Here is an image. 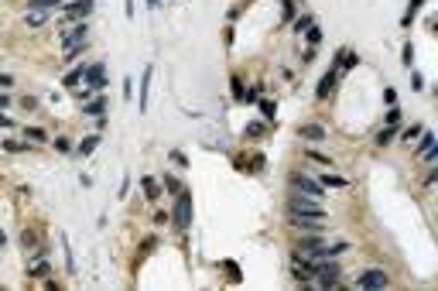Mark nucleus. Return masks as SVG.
Masks as SVG:
<instances>
[{
	"label": "nucleus",
	"instance_id": "nucleus-22",
	"mask_svg": "<svg viewBox=\"0 0 438 291\" xmlns=\"http://www.w3.org/2000/svg\"><path fill=\"white\" fill-rule=\"evenodd\" d=\"M421 7H424V0H411V4H407V11H404V18H400V24H404V28H411V21H414V14H418Z\"/></svg>",
	"mask_w": 438,
	"mask_h": 291
},
{
	"label": "nucleus",
	"instance_id": "nucleus-9",
	"mask_svg": "<svg viewBox=\"0 0 438 291\" xmlns=\"http://www.w3.org/2000/svg\"><path fill=\"white\" fill-rule=\"evenodd\" d=\"M96 7V0H72V4H65V18H89Z\"/></svg>",
	"mask_w": 438,
	"mask_h": 291
},
{
	"label": "nucleus",
	"instance_id": "nucleus-4",
	"mask_svg": "<svg viewBox=\"0 0 438 291\" xmlns=\"http://www.w3.org/2000/svg\"><path fill=\"white\" fill-rule=\"evenodd\" d=\"M287 182H291V189H295V192H302V195H312V199H322V185H319V182H315V178H308V175H302V172H295L291 175V178H287Z\"/></svg>",
	"mask_w": 438,
	"mask_h": 291
},
{
	"label": "nucleus",
	"instance_id": "nucleus-17",
	"mask_svg": "<svg viewBox=\"0 0 438 291\" xmlns=\"http://www.w3.org/2000/svg\"><path fill=\"white\" fill-rule=\"evenodd\" d=\"M48 274H52V267H48L41 257H38V260H28V277H38V281H41V277H48Z\"/></svg>",
	"mask_w": 438,
	"mask_h": 291
},
{
	"label": "nucleus",
	"instance_id": "nucleus-24",
	"mask_svg": "<svg viewBox=\"0 0 438 291\" xmlns=\"http://www.w3.org/2000/svg\"><path fill=\"white\" fill-rule=\"evenodd\" d=\"M257 106H260V113H264L267 123H270V120H277V106H274L270 99H257Z\"/></svg>",
	"mask_w": 438,
	"mask_h": 291
},
{
	"label": "nucleus",
	"instance_id": "nucleus-10",
	"mask_svg": "<svg viewBox=\"0 0 438 291\" xmlns=\"http://www.w3.org/2000/svg\"><path fill=\"white\" fill-rule=\"evenodd\" d=\"M151 79H154V65H144V76H140V99H137L140 113L148 110V96H151Z\"/></svg>",
	"mask_w": 438,
	"mask_h": 291
},
{
	"label": "nucleus",
	"instance_id": "nucleus-6",
	"mask_svg": "<svg viewBox=\"0 0 438 291\" xmlns=\"http://www.w3.org/2000/svg\"><path fill=\"white\" fill-rule=\"evenodd\" d=\"M387 284H390V277H387L380 267H373V271H366V274L356 277V288H363V291H377V288H387Z\"/></svg>",
	"mask_w": 438,
	"mask_h": 291
},
{
	"label": "nucleus",
	"instance_id": "nucleus-16",
	"mask_svg": "<svg viewBox=\"0 0 438 291\" xmlns=\"http://www.w3.org/2000/svg\"><path fill=\"white\" fill-rule=\"evenodd\" d=\"M140 185H144V195H148L151 202H158V199H161V182H158V178L144 175V178H140Z\"/></svg>",
	"mask_w": 438,
	"mask_h": 291
},
{
	"label": "nucleus",
	"instance_id": "nucleus-5",
	"mask_svg": "<svg viewBox=\"0 0 438 291\" xmlns=\"http://www.w3.org/2000/svg\"><path fill=\"white\" fill-rule=\"evenodd\" d=\"M82 82L93 89V93H103L110 82H106V65L103 62H93V65H86V76H82Z\"/></svg>",
	"mask_w": 438,
	"mask_h": 291
},
{
	"label": "nucleus",
	"instance_id": "nucleus-45",
	"mask_svg": "<svg viewBox=\"0 0 438 291\" xmlns=\"http://www.w3.org/2000/svg\"><path fill=\"white\" fill-rule=\"evenodd\" d=\"M308 158H312V161H319V165H332V161H329V158H322L319 151H308Z\"/></svg>",
	"mask_w": 438,
	"mask_h": 291
},
{
	"label": "nucleus",
	"instance_id": "nucleus-37",
	"mask_svg": "<svg viewBox=\"0 0 438 291\" xmlns=\"http://www.w3.org/2000/svg\"><path fill=\"white\" fill-rule=\"evenodd\" d=\"M281 7H284V21L295 18V0H281Z\"/></svg>",
	"mask_w": 438,
	"mask_h": 291
},
{
	"label": "nucleus",
	"instance_id": "nucleus-51",
	"mask_svg": "<svg viewBox=\"0 0 438 291\" xmlns=\"http://www.w3.org/2000/svg\"><path fill=\"white\" fill-rule=\"evenodd\" d=\"M0 247H7V233L0 230Z\"/></svg>",
	"mask_w": 438,
	"mask_h": 291
},
{
	"label": "nucleus",
	"instance_id": "nucleus-1",
	"mask_svg": "<svg viewBox=\"0 0 438 291\" xmlns=\"http://www.w3.org/2000/svg\"><path fill=\"white\" fill-rule=\"evenodd\" d=\"M349 250V243H315V240H302V257H312V260H325V257H339V253Z\"/></svg>",
	"mask_w": 438,
	"mask_h": 291
},
{
	"label": "nucleus",
	"instance_id": "nucleus-7",
	"mask_svg": "<svg viewBox=\"0 0 438 291\" xmlns=\"http://www.w3.org/2000/svg\"><path fill=\"white\" fill-rule=\"evenodd\" d=\"M315 274H319V281H315V284H319V288H336V284H339V264H322V260H319V267H315Z\"/></svg>",
	"mask_w": 438,
	"mask_h": 291
},
{
	"label": "nucleus",
	"instance_id": "nucleus-26",
	"mask_svg": "<svg viewBox=\"0 0 438 291\" xmlns=\"http://www.w3.org/2000/svg\"><path fill=\"white\" fill-rule=\"evenodd\" d=\"M431 148H435V134H431V130H421V144H418V151L424 155V151H431Z\"/></svg>",
	"mask_w": 438,
	"mask_h": 291
},
{
	"label": "nucleus",
	"instance_id": "nucleus-46",
	"mask_svg": "<svg viewBox=\"0 0 438 291\" xmlns=\"http://www.w3.org/2000/svg\"><path fill=\"white\" fill-rule=\"evenodd\" d=\"M0 127H4V130H11V127H14V120H11L7 113H0Z\"/></svg>",
	"mask_w": 438,
	"mask_h": 291
},
{
	"label": "nucleus",
	"instance_id": "nucleus-8",
	"mask_svg": "<svg viewBox=\"0 0 438 291\" xmlns=\"http://www.w3.org/2000/svg\"><path fill=\"white\" fill-rule=\"evenodd\" d=\"M356 65H360V55H353L349 48H339L336 58H332V69H336V72H349V69H356Z\"/></svg>",
	"mask_w": 438,
	"mask_h": 291
},
{
	"label": "nucleus",
	"instance_id": "nucleus-39",
	"mask_svg": "<svg viewBox=\"0 0 438 291\" xmlns=\"http://www.w3.org/2000/svg\"><path fill=\"white\" fill-rule=\"evenodd\" d=\"M243 134H250V137H260V134H264V123H250V127L243 130Z\"/></svg>",
	"mask_w": 438,
	"mask_h": 291
},
{
	"label": "nucleus",
	"instance_id": "nucleus-15",
	"mask_svg": "<svg viewBox=\"0 0 438 291\" xmlns=\"http://www.w3.org/2000/svg\"><path fill=\"white\" fill-rule=\"evenodd\" d=\"M99 140H103V134H99V130H96V134H86L82 140H79V148H76V151H79V158H89V155L96 151V148H99Z\"/></svg>",
	"mask_w": 438,
	"mask_h": 291
},
{
	"label": "nucleus",
	"instance_id": "nucleus-38",
	"mask_svg": "<svg viewBox=\"0 0 438 291\" xmlns=\"http://www.w3.org/2000/svg\"><path fill=\"white\" fill-rule=\"evenodd\" d=\"M127 192H130V175H123V182H120V199H127Z\"/></svg>",
	"mask_w": 438,
	"mask_h": 291
},
{
	"label": "nucleus",
	"instance_id": "nucleus-23",
	"mask_svg": "<svg viewBox=\"0 0 438 291\" xmlns=\"http://www.w3.org/2000/svg\"><path fill=\"white\" fill-rule=\"evenodd\" d=\"M82 76H86V62H82V65H76V69L65 76V86H69V89H76L79 82H82Z\"/></svg>",
	"mask_w": 438,
	"mask_h": 291
},
{
	"label": "nucleus",
	"instance_id": "nucleus-48",
	"mask_svg": "<svg viewBox=\"0 0 438 291\" xmlns=\"http://www.w3.org/2000/svg\"><path fill=\"white\" fill-rule=\"evenodd\" d=\"M123 14H127V18H133V0H123Z\"/></svg>",
	"mask_w": 438,
	"mask_h": 291
},
{
	"label": "nucleus",
	"instance_id": "nucleus-20",
	"mask_svg": "<svg viewBox=\"0 0 438 291\" xmlns=\"http://www.w3.org/2000/svg\"><path fill=\"white\" fill-rule=\"evenodd\" d=\"M58 240H62V250H65V267H69V274H76V257H72V247H69V236L58 233Z\"/></svg>",
	"mask_w": 438,
	"mask_h": 291
},
{
	"label": "nucleus",
	"instance_id": "nucleus-41",
	"mask_svg": "<svg viewBox=\"0 0 438 291\" xmlns=\"http://www.w3.org/2000/svg\"><path fill=\"white\" fill-rule=\"evenodd\" d=\"M226 271H229V277H233V281H240V267H236L233 260H226Z\"/></svg>",
	"mask_w": 438,
	"mask_h": 291
},
{
	"label": "nucleus",
	"instance_id": "nucleus-13",
	"mask_svg": "<svg viewBox=\"0 0 438 291\" xmlns=\"http://www.w3.org/2000/svg\"><path fill=\"white\" fill-rule=\"evenodd\" d=\"M86 38H89V24L82 21V24H76L69 35H62V45H65V48H69V45H82Z\"/></svg>",
	"mask_w": 438,
	"mask_h": 291
},
{
	"label": "nucleus",
	"instance_id": "nucleus-21",
	"mask_svg": "<svg viewBox=\"0 0 438 291\" xmlns=\"http://www.w3.org/2000/svg\"><path fill=\"white\" fill-rule=\"evenodd\" d=\"M319 185H329V189H346V185H349V182H346L343 175H322V178H319Z\"/></svg>",
	"mask_w": 438,
	"mask_h": 291
},
{
	"label": "nucleus",
	"instance_id": "nucleus-25",
	"mask_svg": "<svg viewBox=\"0 0 438 291\" xmlns=\"http://www.w3.org/2000/svg\"><path fill=\"white\" fill-rule=\"evenodd\" d=\"M24 137H31L35 144H45V140H48V134H45L41 127H24Z\"/></svg>",
	"mask_w": 438,
	"mask_h": 291
},
{
	"label": "nucleus",
	"instance_id": "nucleus-18",
	"mask_svg": "<svg viewBox=\"0 0 438 291\" xmlns=\"http://www.w3.org/2000/svg\"><path fill=\"white\" fill-rule=\"evenodd\" d=\"M48 18H52V11H28L24 24H28V28H41V24H45Z\"/></svg>",
	"mask_w": 438,
	"mask_h": 291
},
{
	"label": "nucleus",
	"instance_id": "nucleus-3",
	"mask_svg": "<svg viewBox=\"0 0 438 291\" xmlns=\"http://www.w3.org/2000/svg\"><path fill=\"white\" fill-rule=\"evenodd\" d=\"M287 213H308V216H325V209L319 206V199H312V195H287Z\"/></svg>",
	"mask_w": 438,
	"mask_h": 291
},
{
	"label": "nucleus",
	"instance_id": "nucleus-44",
	"mask_svg": "<svg viewBox=\"0 0 438 291\" xmlns=\"http://www.w3.org/2000/svg\"><path fill=\"white\" fill-rule=\"evenodd\" d=\"M11 86H14V79L7 76V72H0V89H11Z\"/></svg>",
	"mask_w": 438,
	"mask_h": 291
},
{
	"label": "nucleus",
	"instance_id": "nucleus-47",
	"mask_svg": "<svg viewBox=\"0 0 438 291\" xmlns=\"http://www.w3.org/2000/svg\"><path fill=\"white\" fill-rule=\"evenodd\" d=\"M411 86H414V89H424V79H421L418 72H414V76H411Z\"/></svg>",
	"mask_w": 438,
	"mask_h": 291
},
{
	"label": "nucleus",
	"instance_id": "nucleus-30",
	"mask_svg": "<svg viewBox=\"0 0 438 291\" xmlns=\"http://www.w3.org/2000/svg\"><path fill=\"white\" fill-rule=\"evenodd\" d=\"M305 35H308V45H312V48H315V45L322 41V31H319V24H312V28H308Z\"/></svg>",
	"mask_w": 438,
	"mask_h": 291
},
{
	"label": "nucleus",
	"instance_id": "nucleus-50",
	"mask_svg": "<svg viewBox=\"0 0 438 291\" xmlns=\"http://www.w3.org/2000/svg\"><path fill=\"white\" fill-rule=\"evenodd\" d=\"M148 7H151V11H158V7H161V0H148Z\"/></svg>",
	"mask_w": 438,
	"mask_h": 291
},
{
	"label": "nucleus",
	"instance_id": "nucleus-43",
	"mask_svg": "<svg viewBox=\"0 0 438 291\" xmlns=\"http://www.w3.org/2000/svg\"><path fill=\"white\" fill-rule=\"evenodd\" d=\"M21 103H24V110H28V113H31L35 106H38V99H35V96H24V99H21Z\"/></svg>",
	"mask_w": 438,
	"mask_h": 291
},
{
	"label": "nucleus",
	"instance_id": "nucleus-14",
	"mask_svg": "<svg viewBox=\"0 0 438 291\" xmlns=\"http://www.w3.org/2000/svg\"><path fill=\"white\" fill-rule=\"evenodd\" d=\"M106 110H110L106 96H96V99H86V103H82V113L86 116H106Z\"/></svg>",
	"mask_w": 438,
	"mask_h": 291
},
{
	"label": "nucleus",
	"instance_id": "nucleus-34",
	"mask_svg": "<svg viewBox=\"0 0 438 291\" xmlns=\"http://www.w3.org/2000/svg\"><path fill=\"white\" fill-rule=\"evenodd\" d=\"M397 120H400V106H394V103H390V110H387V127H394Z\"/></svg>",
	"mask_w": 438,
	"mask_h": 291
},
{
	"label": "nucleus",
	"instance_id": "nucleus-42",
	"mask_svg": "<svg viewBox=\"0 0 438 291\" xmlns=\"http://www.w3.org/2000/svg\"><path fill=\"white\" fill-rule=\"evenodd\" d=\"M133 96V79H123V99Z\"/></svg>",
	"mask_w": 438,
	"mask_h": 291
},
{
	"label": "nucleus",
	"instance_id": "nucleus-49",
	"mask_svg": "<svg viewBox=\"0 0 438 291\" xmlns=\"http://www.w3.org/2000/svg\"><path fill=\"white\" fill-rule=\"evenodd\" d=\"M4 106H11V96H4V93H0V110H4Z\"/></svg>",
	"mask_w": 438,
	"mask_h": 291
},
{
	"label": "nucleus",
	"instance_id": "nucleus-11",
	"mask_svg": "<svg viewBox=\"0 0 438 291\" xmlns=\"http://www.w3.org/2000/svg\"><path fill=\"white\" fill-rule=\"evenodd\" d=\"M298 137H305V140H312V144H319V140L329 137V130H325L322 123H302V127H298Z\"/></svg>",
	"mask_w": 438,
	"mask_h": 291
},
{
	"label": "nucleus",
	"instance_id": "nucleus-28",
	"mask_svg": "<svg viewBox=\"0 0 438 291\" xmlns=\"http://www.w3.org/2000/svg\"><path fill=\"white\" fill-rule=\"evenodd\" d=\"M229 82H233V99H236V103H243V96H247V89H243V82H240V79H236V76L229 79Z\"/></svg>",
	"mask_w": 438,
	"mask_h": 291
},
{
	"label": "nucleus",
	"instance_id": "nucleus-19",
	"mask_svg": "<svg viewBox=\"0 0 438 291\" xmlns=\"http://www.w3.org/2000/svg\"><path fill=\"white\" fill-rule=\"evenodd\" d=\"M52 7H65V0H28V11H52Z\"/></svg>",
	"mask_w": 438,
	"mask_h": 291
},
{
	"label": "nucleus",
	"instance_id": "nucleus-40",
	"mask_svg": "<svg viewBox=\"0 0 438 291\" xmlns=\"http://www.w3.org/2000/svg\"><path fill=\"white\" fill-rule=\"evenodd\" d=\"M172 219V213H154V226H165Z\"/></svg>",
	"mask_w": 438,
	"mask_h": 291
},
{
	"label": "nucleus",
	"instance_id": "nucleus-31",
	"mask_svg": "<svg viewBox=\"0 0 438 291\" xmlns=\"http://www.w3.org/2000/svg\"><path fill=\"white\" fill-rule=\"evenodd\" d=\"M421 130H424L421 123H414V127H407V130H404V140H407V144H411V140H418V137H421Z\"/></svg>",
	"mask_w": 438,
	"mask_h": 291
},
{
	"label": "nucleus",
	"instance_id": "nucleus-29",
	"mask_svg": "<svg viewBox=\"0 0 438 291\" xmlns=\"http://www.w3.org/2000/svg\"><path fill=\"white\" fill-rule=\"evenodd\" d=\"M400 62H404V65H407V69H411V65H414V45H411V41H407V45H404V55H400Z\"/></svg>",
	"mask_w": 438,
	"mask_h": 291
},
{
	"label": "nucleus",
	"instance_id": "nucleus-36",
	"mask_svg": "<svg viewBox=\"0 0 438 291\" xmlns=\"http://www.w3.org/2000/svg\"><path fill=\"white\" fill-rule=\"evenodd\" d=\"M55 148L65 155V151H72V140H69V137H55Z\"/></svg>",
	"mask_w": 438,
	"mask_h": 291
},
{
	"label": "nucleus",
	"instance_id": "nucleus-33",
	"mask_svg": "<svg viewBox=\"0 0 438 291\" xmlns=\"http://www.w3.org/2000/svg\"><path fill=\"white\" fill-rule=\"evenodd\" d=\"M390 140H394V127H383L380 134H377V144L383 148V144H390Z\"/></svg>",
	"mask_w": 438,
	"mask_h": 291
},
{
	"label": "nucleus",
	"instance_id": "nucleus-32",
	"mask_svg": "<svg viewBox=\"0 0 438 291\" xmlns=\"http://www.w3.org/2000/svg\"><path fill=\"white\" fill-rule=\"evenodd\" d=\"M4 151H11V155H18V151H28V140L18 144V140H4Z\"/></svg>",
	"mask_w": 438,
	"mask_h": 291
},
{
	"label": "nucleus",
	"instance_id": "nucleus-12",
	"mask_svg": "<svg viewBox=\"0 0 438 291\" xmlns=\"http://www.w3.org/2000/svg\"><path fill=\"white\" fill-rule=\"evenodd\" d=\"M336 79H339V72L336 69H329L322 79H319V86H315V99H325L332 89H336Z\"/></svg>",
	"mask_w": 438,
	"mask_h": 291
},
{
	"label": "nucleus",
	"instance_id": "nucleus-2",
	"mask_svg": "<svg viewBox=\"0 0 438 291\" xmlns=\"http://www.w3.org/2000/svg\"><path fill=\"white\" fill-rule=\"evenodd\" d=\"M172 219L178 230H192V192L178 189V202H175V209H172Z\"/></svg>",
	"mask_w": 438,
	"mask_h": 291
},
{
	"label": "nucleus",
	"instance_id": "nucleus-35",
	"mask_svg": "<svg viewBox=\"0 0 438 291\" xmlns=\"http://www.w3.org/2000/svg\"><path fill=\"white\" fill-rule=\"evenodd\" d=\"M168 158H172V161H175V165H178V168H189V158L182 155V151H172V155H168Z\"/></svg>",
	"mask_w": 438,
	"mask_h": 291
},
{
	"label": "nucleus",
	"instance_id": "nucleus-27",
	"mask_svg": "<svg viewBox=\"0 0 438 291\" xmlns=\"http://www.w3.org/2000/svg\"><path fill=\"white\" fill-rule=\"evenodd\" d=\"M312 24H315V18H312V14H302V18L295 21V31L302 35V31H308V28H312Z\"/></svg>",
	"mask_w": 438,
	"mask_h": 291
}]
</instances>
